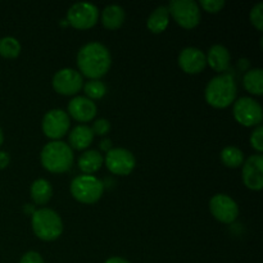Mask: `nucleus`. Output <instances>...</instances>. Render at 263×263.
<instances>
[{
    "instance_id": "2eb2a0df",
    "label": "nucleus",
    "mask_w": 263,
    "mask_h": 263,
    "mask_svg": "<svg viewBox=\"0 0 263 263\" xmlns=\"http://www.w3.org/2000/svg\"><path fill=\"white\" fill-rule=\"evenodd\" d=\"M97 112V104L86 97H74L68 103V108H67V115L71 116L77 122L82 123L94 120Z\"/></svg>"
},
{
    "instance_id": "1a4fd4ad",
    "label": "nucleus",
    "mask_w": 263,
    "mask_h": 263,
    "mask_svg": "<svg viewBox=\"0 0 263 263\" xmlns=\"http://www.w3.org/2000/svg\"><path fill=\"white\" fill-rule=\"evenodd\" d=\"M69 126H71L69 116L67 115L66 110L58 109V108L46 112L41 122L44 135L53 141L61 140L68 133Z\"/></svg>"
},
{
    "instance_id": "72a5a7b5",
    "label": "nucleus",
    "mask_w": 263,
    "mask_h": 263,
    "mask_svg": "<svg viewBox=\"0 0 263 263\" xmlns=\"http://www.w3.org/2000/svg\"><path fill=\"white\" fill-rule=\"evenodd\" d=\"M104 263H130L127 259L122 258V257H112V258H108Z\"/></svg>"
},
{
    "instance_id": "ddd939ff",
    "label": "nucleus",
    "mask_w": 263,
    "mask_h": 263,
    "mask_svg": "<svg viewBox=\"0 0 263 263\" xmlns=\"http://www.w3.org/2000/svg\"><path fill=\"white\" fill-rule=\"evenodd\" d=\"M241 179L244 185L251 190H261L263 187V156L253 154L243 163Z\"/></svg>"
},
{
    "instance_id": "f704fd0d",
    "label": "nucleus",
    "mask_w": 263,
    "mask_h": 263,
    "mask_svg": "<svg viewBox=\"0 0 263 263\" xmlns=\"http://www.w3.org/2000/svg\"><path fill=\"white\" fill-rule=\"evenodd\" d=\"M3 143H4V134H3L2 127H0V146L3 145Z\"/></svg>"
},
{
    "instance_id": "20e7f679",
    "label": "nucleus",
    "mask_w": 263,
    "mask_h": 263,
    "mask_svg": "<svg viewBox=\"0 0 263 263\" xmlns=\"http://www.w3.org/2000/svg\"><path fill=\"white\" fill-rule=\"evenodd\" d=\"M31 225L35 235L44 241L57 240L63 233V221L51 208H39L31 216Z\"/></svg>"
},
{
    "instance_id": "4be33fe9",
    "label": "nucleus",
    "mask_w": 263,
    "mask_h": 263,
    "mask_svg": "<svg viewBox=\"0 0 263 263\" xmlns=\"http://www.w3.org/2000/svg\"><path fill=\"white\" fill-rule=\"evenodd\" d=\"M243 85L247 91L252 95L263 94V71L262 68H252L244 73Z\"/></svg>"
},
{
    "instance_id": "a211bd4d",
    "label": "nucleus",
    "mask_w": 263,
    "mask_h": 263,
    "mask_svg": "<svg viewBox=\"0 0 263 263\" xmlns=\"http://www.w3.org/2000/svg\"><path fill=\"white\" fill-rule=\"evenodd\" d=\"M104 164V157L94 149L85 151L79 158V168L84 175H92L99 171Z\"/></svg>"
},
{
    "instance_id": "aec40b11",
    "label": "nucleus",
    "mask_w": 263,
    "mask_h": 263,
    "mask_svg": "<svg viewBox=\"0 0 263 263\" xmlns=\"http://www.w3.org/2000/svg\"><path fill=\"white\" fill-rule=\"evenodd\" d=\"M170 23V13L166 5H159L153 12L149 14L146 20V27L151 32L161 33L168 27Z\"/></svg>"
},
{
    "instance_id": "a878e982",
    "label": "nucleus",
    "mask_w": 263,
    "mask_h": 263,
    "mask_svg": "<svg viewBox=\"0 0 263 263\" xmlns=\"http://www.w3.org/2000/svg\"><path fill=\"white\" fill-rule=\"evenodd\" d=\"M249 20L251 23L258 31H263V3L259 2L254 5L249 13Z\"/></svg>"
},
{
    "instance_id": "393cba45",
    "label": "nucleus",
    "mask_w": 263,
    "mask_h": 263,
    "mask_svg": "<svg viewBox=\"0 0 263 263\" xmlns=\"http://www.w3.org/2000/svg\"><path fill=\"white\" fill-rule=\"evenodd\" d=\"M82 89L86 94V98H89L92 102L97 99H102L107 94V86L100 80H89L87 82H84Z\"/></svg>"
},
{
    "instance_id": "0eeeda50",
    "label": "nucleus",
    "mask_w": 263,
    "mask_h": 263,
    "mask_svg": "<svg viewBox=\"0 0 263 263\" xmlns=\"http://www.w3.org/2000/svg\"><path fill=\"white\" fill-rule=\"evenodd\" d=\"M233 115L236 122L246 127H257L263 120V109L258 100L251 97L239 98L234 102Z\"/></svg>"
},
{
    "instance_id": "b1692460",
    "label": "nucleus",
    "mask_w": 263,
    "mask_h": 263,
    "mask_svg": "<svg viewBox=\"0 0 263 263\" xmlns=\"http://www.w3.org/2000/svg\"><path fill=\"white\" fill-rule=\"evenodd\" d=\"M21 50H22L21 43L13 36H4L0 39V55L3 58H17L21 54Z\"/></svg>"
},
{
    "instance_id": "f3484780",
    "label": "nucleus",
    "mask_w": 263,
    "mask_h": 263,
    "mask_svg": "<svg viewBox=\"0 0 263 263\" xmlns=\"http://www.w3.org/2000/svg\"><path fill=\"white\" fill-rule=\"evenodd\" d=\"M94 133L87 125H77L68 134V145L72 151H85L94 141Z\"/></svg>"
},
{
    "instance_id": "5701e85b",
    "label": "nucleus",
    "mask_w": 263,
    "mask_h": 263,
    "mask_svg": "<svg viewBox=\"0 0 263 263\" xmlns=\"http://www.w3.org/2000/svg\"><path fill=\"white\" fill-rule=\"evenodd\" d=\"M221 162L229 168H238L244 163V153L238 146L229 145L221 151Z\"/></svg>"
},
{
    "instance_id": "4468645a",
    "label": "nucleus",
    "mask_w": 263,
    "mask_h": 263,
    "mask_svg": "<svg viewBox=\"0 0 263 263\" xmlns=\"http://www.w3.org/2000/svg\"><path fill=\"white\" fill-rule=\"evenodd\" d=\"M179 67L187 74H198L207 66L205 54L200 49L194 46H187L182 49L177 58Z\"/></svg>"
},
{
    "instance_id": "412c9836",
    "label": "nucleus",
    "mask_w": 263,
    "mask_h": 263,
    "mask_svg": "<svg viewBox=\"0 0 263 263\" xmlns=\"http://www.w3.org/2000/svg\"><path fill=\"white\" fill-rule=\"evenodd\" d=\"M31 198L37 205H44L53 197V187L46 179H37L31 185Z\"/></svg>"
},
{
    "instance_id": "bb28decb",
    "label": "nucleus",
    "mask_w": 263,
    "mask_h": 263,
    "mask_svg": "<svg viewBox=\"0 0 263 263\" xmlns=\"http://www.w3.org/2000/svg\"><path fill=\"white\" fill-rule=\"evenodd\" d=\"M251 145L254 151L258 152V154H261L263 152V127L262 125H258L251 134Z\"/></svg>"
},
{
    "instance_id": "f8f14e48",
    "label": "nucleus",
    "mask_w": 263,
    "mask_h": 263,
    "mask_svg": "<svg viewBox=\"0 0 263 263\" xmlns=\"http://www.w3.org/2000/svg\"><path fill=\"white\" fill-rule=\"evenodd\" d=\"M210 211L213 217L222 223H233L239 216V205L228 194H216L210 200Z\"/></svg>"
},
{
    "instance_id": "423d86ee",
    "label": "nucleus",
    "mask_w": 263,
    "mask_h": 263,
    "mask_svg": "<svg viewBox=\"0 0 263 263\" xmlns=\"http://www.w3.org/2000/svg\"><path fill=\"white\" fill-rule=\"evenodd\" d=\"M167 9L175 22L186 30L197 27L202 18L199 4L194 0H171Z\"/></svg>"
},
{
    "instance_id": "7ed1b4c3",
    "label": "nucleus",
    "mask_w": 263,
    "mask_h": 263,
    "mask_svg": "<svg viewBox=\"0 0 263 263\" xmlns=\"http://www.w3.org/2000/svg\"><path fill=\"white\" fill-rule=\"evenodd\" d=\"M40 161L46 171L51 174H64L73 164V151L64 141H50L41 151Z\"/></svg>"
},
{
    "instance_id": "f03ea898",
    "label": "nucleus",
    "mask_w": 263,
    "mask_h": 263,
    "mask_svg": "<svg viewBox=\"0 0 263 263\" xmlns=\"http://www.w3.org/2000/svg\"><path fill=\"white\" fill-rule=\"evenodd\" d=\"M238 94L235 79L229 73H220L208 81L204 90L205 102L213 108L222 109L235 102Z\"/></svg>"
},
{
    "instance_id": "c756f323",
    "label": "nucleus",
    "mask_w": 263,
    "mask_h": 263,
    "mask_svg": "<svg viewBox=\"0 0 263 263\" xmlns=\"http://www.w3.org/2000/svg\"><path fill=\"white\" fill-rule=\"evenodd\" d=\"M20 263H45V262H44L43 257H41L40 253L30 251L21 257Z\"/></svg>"
},
{
    "instance_id": "39448f33",
    "label": "nucleus",
    "mask_w": 263,
    "mask_h": 263,
    "mask_svg": "<svg viewBox=\"0 0 263 263\" xmlns=\"http://www.w3.org/2000/svg\"><path fill=\"white\" fill-rule=\"evenodd\" d=\"M69 190L77 202L94 204L104 193V182L92 175H80L72 180Z\"/></svg>"
},
{
    "instance_id": "9d476101",
    "label": "nucleus",
    "mask_w": 263,
    "mask_h": 263,
    "mask_svg": "<svg viewBox=\"0 0 263 263\" xmlns=\"http://www.w3.org/2000/svg\"><path fill=\"white\" fill-rule=\"evenodd\" d=\"M104 164L108 171L118 176H127L134 171L136 159L130 151L125 148H112L105 153Z\"/></svg>"
},
{
    "instance_id": "473e14b6",
    "label": "nucleus",
    "mask_w": 263,
    "mask_h": 263,
    "mask_svg": "<svg viewBox=\"0 0 263 263\" xmlns=\"http://www.w3.org/2000/svg\"><path fill=\"white\" fill-rule=\"evenodd\" d=\"M36 210H37V208H36L33 204H25V205H23V212L27 213V215H30V216H32L33 213H35Z\"/></svg>"
},
{
    "instance_id": "c85d7f7f",
    "label": "nucleus",
    "mask_w": 263,
    "mask_h": 263,
    "mask_svg": "<svg viewBox=\"0 0 263 263\" xmlns=\"http://www.w3.org/2000/svg\"><path fill=\"white\" fill-rule=\"evenodd\" d=\"M91 130L94 133V135H99V136H104L109 133L110 130V123L109 121L105 120V118H99V120L94 121L91 126Z\"/></svg>"
},
{
    "instance_id": "dca6fc26",
    "label": "nucleus",
    "mask_w": 263,
    "mask_h": 263,
    "mask_svg": "<svg viewBox=\"0 0 263 263\" xmlns=\"http://www.w3.org/2000/svg\"><path fill=\"white\" fill-rule=\"evenodd\" d=\"M205 59H207V64L213 71L225 73L229 67H230L231 55L226 46L221 45V44H216V45L211 46L207 55H205Z\"/></svg>"
},
{
    "instance_id": "7c9ffc66",
    "label": "nucleus",
    "mask_w": 263,
    "mask_h": 263,
    "mask_svg": "<svg viewBox=\"0 0 263 263\" xmlns=\"http://www.w3.org/2000/svg\"><path fill=\"white\" fill-rule=\"evenodd\" d=\"M10 162V157L7 152L0 151V170H4L5 167H8Z\"/></svg>"
},
{
    "instance_id": "f257e3e1",
    "label": "nucleus",
    "mask_w": 263,
    "mask_h": 263,
    "mask_svg": "<svg viewBox=\"0 0 263 263\" xmlns=\"http://www.w3.org/2000/svg\"><path fill=\"white\" fill-rule=\"evenodd\" d=\"M79 72L89 80H100L112 66V55L104 44L90 41L81 46L76 58Z\"/></svg>"
},
{
    "instance_id": "9b49d317",
    "label": "nucleus",
    "mask_w": 263,
    "mask_h": 263,
    "mask_svg": "<svg viewBox=\"0 0 263 263\" xmlns=\"http://www.w3.org/2000/svg\"><path fill=\"white\" fill-rule=\"evenodd\" d=\"M53 89L58 94L71 97L76 95L84 86V77L73 68H62L53 76Z\"/></svg>"
},
{
    "instance_id": "6ab92c4d",
    "label": "nucleus",
    "mask_w": 263,
    "mask_h": 263,
    "mask_svg": "<svg viewBox=\"0 0 263 263\" xmlns=\"http://www.w3.org/2000/svg\"><path fill=\"white\" fill-rule=\"evenodd\" d=\"M102 23L107 30H117L123 25L126 18L125 9L117 4L107 5L102 10Z\"/></svg>"
},
{
    "instance_id": "6e6552de",
    "label": "nucleus",
    "mask_w": 263,
    "mask_h": 263,
    "mask_svg": "<svg viewBox=\"0 0 263 263\" xmlns=\"http://www.w3.org/2000/svg\"><path fill=\"white\" fill-rule=\"evenodd\" d=\"M99 20V9L95 4L86 2L74 3L67 12V23L76 30H89Z\"/></svg>"
},
{
    "instance_id": "2f4dec72",
    "label": "nucleus",
    "mask_w": 263,
    "mask_h": 263,
    "mask_svg": "<svg viewBox=\"0 0 263 263\" xmlns=\"http://www.w3.org/2000/svg\"><path fill=\"white\" fill-rule=\"evenodd\" d=\"M100 149L107 153L108 151H110V149H112V141H110L109 139H103V140L100 141Z\"/></svg>"
},
{
    "instance_id": "cd10ccee",
    "label": "nucleus",
    "mask_w": 263,
    "mask_h": 263,
    "mask_svg": "<svg viewBox=\"0 0 263 263\" xmlns=\"http://www.w3.org/2000/svg\"><path fill=\"white\" fill-rule=\"evenodd\" d=\"M199 8L204 9L208 13H218L225 7V0H200Z\"/></svg>"
}]
</instances>
